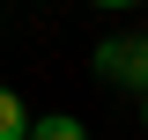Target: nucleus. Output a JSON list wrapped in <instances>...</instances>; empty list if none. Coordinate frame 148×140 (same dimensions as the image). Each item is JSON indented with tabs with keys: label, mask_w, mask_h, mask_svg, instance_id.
Wrapping results in <instances>:
<instances>
[{
	"label": "nucleus",
	"mask_w": 148,
	"mask_h": 140,
	"mask_svg": "<svg viewBox=\"0 0 148 140\" xmlns=\"http://www.w3.org/2000/svg\"><path fill=\"white\" fill-rule=\"evenodd\" d=\"M96 74H104V81H119V88H141V96H148V37L133 30V37L96 44Z\"/></svg>",
	"instance_id": "obj_1"
},
{
	"label": "nucleus",
	"mask_w": 148,
	"mask_h": 140,
	"mask_svg": "<svg viewBox=\"0 0 148 140\" xmlns=\"http://www.w3.org/2000/svg\"><path fill=\"white\" fill-rule=\"evenodd\" d=\"M30 133H37V118L22 111V96H15V88H0V140H30Z\"/></svg>",
	"instance_id": "obj_2"
},
{
	"label": "nucleus",
	"mask_w": 148,
	"mask_h": 140,
	"mask_svg": "<svg viewBox=\"0 0 148 140\" xmlns=\"http://www.w3.org/2000/svg\"><path fill=\"white\" fill-rule=\"evenodd\" d=\"M30 140H89V133H82V118H37Z\"/></svg>",
	"instance_id": "obj_3"
},
{
	"label": "nucleus",
	"mask_w": 148,
	"mask_h": 140,
	"mask_svg": "<svg viewBox=\"0 0 148 140\" xmlns=\"http://www.w3.org/2000/svg\"><path fill=\"white\" fill-rule=\"evenodd\" d=\"M141 118H148V96H141Z\"/></svg>",
	"instance_id": "obj_4"
}]
</instances>
